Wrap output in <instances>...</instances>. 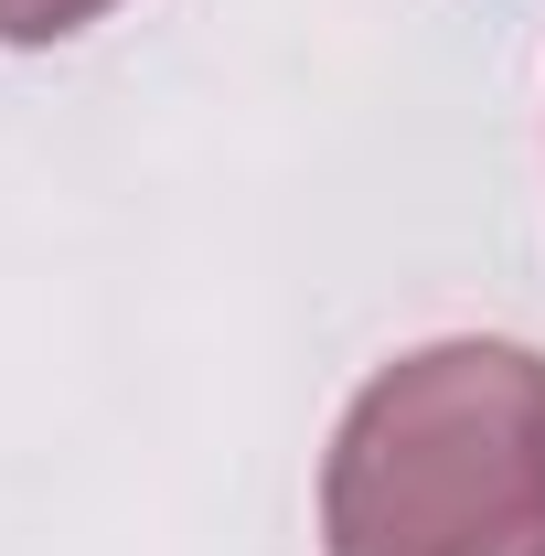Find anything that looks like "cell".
I'll list each match as a JSON object with an SVG mask.
<instances>
[{
  "instance_id": "cell-1",
  "label": "cell",
  "mask_w": 545,
  "mask_h": 556,
  "mask_svg": "<svg viewBox=\"0 0 545 556\" xmlns=\"http://www.w3.org/2000/svg\"><path fill=\"white\" fill-rule=\"evenodd\" d=\"M332 556H545V353L428 343L385 364L321 471Z\"/></svg>"
},
{
  "instance_id": "cell-2",
  "label": "cell",
  "mask_w": 545,
  "mask_h": 556,
  "mask_svg": "<svg viewBox=\"0 0 545 556\" xmlns=\"http://www.w3.org/2000/svg\"><path fill=\"white\" fill-rule=\"evenodd\" d=\"M97 11H107V0H0V43H65Z\"/></svg>"
}]
</instances>
